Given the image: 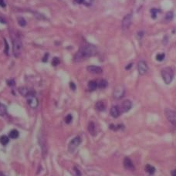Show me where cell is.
<instances>
[{
    "label": "cell",
    "instance_id": "37",
    "mask_svg": "<svg viewBox=\"0 0 176 176\" xmlns=\"http://www.w3.org/2000/svg\"><path fill=\"white\" fill-rule=\"evenodd\" d=\"M0 22L2 23H5V21L4 20V19H2V17H0Z\"/></svg>",
    "mask_w": 176,
    "mask_h": 176
},
{
    "label": "cell",
    "instance_id": "38",
    "mask_svg": "<svg viewBox=\"0 0 176 176\" xmlns=\"http://www.w3.org/2000/svg\"><path fill=\"white\" fill-rule=\"evenodd\" d=\"M0 176H5L2 172H0Z\"/></svg>",
    "mask_w": 176,
    "mask_h": 176
},
{
    "label": "cell",
    "instance_id": "26",
    "mask_svg": "<svg viewBox=\"0 0 176 176\" xmlns=\"http://www.w3.org/2000/svg\"><path fill=\"white\" fill-rule=\"evenodd\" d=\"M72 120H73V116L71 114H68L65 117V122L67 124H70V123L72 122Z\"/></svg>",
    "mask_w": 176,
    "mask_h": 176
},
{
    "label": "cell",
    "instance_id": "1",
    "mask_svg": "<svg viewBox=\"0 0 176 176\" xmlns=\"http://www.w3.org/2000/svg\"><path fill=\"white\" fill-rule=\"evenodd\" d=\"M97 53V48L92 44L84 43L80 48L79 51L77 52L74 57L75 62H80L84 59H87L94 56Z\"/></svg>",
    "mask_w": 176,
    "mask_h": 176
},
{
    "label": "cell",
    "instance_id": "31",
    "mask_svg": "<svg viewBox=\"0 0 176 176\" xmlns=\"http://www.w3.org/2000/svg\"><path fill=\"white\" fill-rule=\"evenodd\" d=\"M70 88H71V90H76V85L74 84V83H73V82L70 83Z\"/></svg>",
    "mask_w": 176,
    "mask_h": 176
},
{
    "label": "cell",
    "instance_id": "16",
    "mask_svg": "<svg viewBox=\"0 0 176 176\" xmlns=\"http://www.w3.org/2000/svg\"><path fill=\"white\" fill-rule=\"evenodd\" d=\"M98 87V84L97 83L96 81L94 80H91L88 83V88L90 90H95L97 89V87Z\"/></svg>",
    "mask_w": 176,
    "mask_h": 176
},
{
    "label": "cell",
    "instance_id": "11",
    "mask_svg": "<svg viewBox=\"0 0 176 176\" xmlns=\"http://www.w3.org/2000/svg\"><path fill=\"white\" fill-rule=\"evenodd\" d=\"M27 103L29 104L30 106L32 108H36L38 104H39V101L38 99L36 97V96H30L27 97Z\"/></svg>",
    "mask_w": 176,
    "mask_h": 176
},
{
    "label": "cell",
    "instance_id": "35",
    "mask_svg": "<svg viewBox=\"0 0 176 176\" xmlns=\"http://www.w3.org/2000/svg\"><path fill=\"white\" fill-rule=\"evenodd\" d=\"M172 176H176V169L172 172Z\"/></svg>",
    "mask_w": 176,
    "mask_h": 176
},
{
    "label": "cell",
    "instance_id": "34",
    "mask_svg": "<svg viewBox=\"0 0 176 176\" xmlns=\"http://www.w3.org/2000/svg\"><path fill=\"white\" fill-rule=\"evenodd\" d=\"M132 65H133L132 63H130V64H129L128 66H127V67H126V70H129V69H131V67H132Z\"/></svg>",
    "mask_w": 176,
    "mask_h": 176
},
{
    "label": "cell",
    "instance_id": "15",
    "mask_svg": "<svg viewBox=\"0 0 176 176\" xmlns=\"http://www.w3.org/2000/svg\"><path fill=\"white\" fill-rule=\"evenodd\" d=\"M95 107L97 110L99 111H104L106 108V106H105V104L103 101H98L97 102L96 105H95Z\"/></svg>",
    "mask_w": 176,
    "mask_h": 176
},
{
    "label": "cell",
    "instance_id": "12",
    "mask_svg": "<svg viewBox=\"0 0 176 176\" xmlns=\"http://www.w3.org/2000/svg\"><path fill=\"white\" fill-rule=\"evenodd\" d=\"M87 70L88 72L91 73H94V74H99L103 72L102 68L98 66H89L87 67Z\"/></svg>",
    "mask_w": 176,
    "mask_h": 176
},
{
    "label": "cell",
    "instance_id": "14",
    "mask_svg": "<svg viewBox=\"0 0 176 176\" xmlns=\"http://www.w3.org/2000/svg\"><path fill=\"white\" fill-rule=\"evenodd\" d=\"M88 131L90 132V134L92 136H95L97 133V127L96 124L94 122H90L88 124Z\"/></svg>",
    "mask_w": 176,
    "mask_h": 176
},
{
    "label": "cell",
    "instance_id": "4",
    "mask_svg": "<svg viewBox=\"0 0 176 176\" xmlns=\"http://www.w3.org/2000/svg\"><path fill=\"white\" fill-rule=\"evenodd\" d=\"M80 143H81V138L79 136L75 137L69 144V146H68L69 151L70 153L74 152V151L78 147V146L80 144Z\"/></svg>",
    "mask_w": 176,
    "mask_h": 176
},
{
    "label": "cell",
    "instance_id": "7",
    "mask_svg": "<svg viewBox=\"0 0 176 176\" xmlns=\"http://www.w3.org/2000/svg\"><path fill=\"white\" fill-rule=\"evenodd\" d=\"M165 116L167 119L173 125H176V111L167 109L165 110Z\"/></svg>",
    "mask_w": 176,
    "mask_h": 176
},
{
    "label": "cell",
    "instance_id": "25",
    "mask_svg": "<svg viewBox=\"0 0 176 176\" xmlns=\"http://www.w3.org/2000/svg\"><path fill=\"white\" fill-rule=\"evenodd\" d=\"M173 16H174V14L172 11L170 12H168L167 14H166V16H165V19L167 20H172L173 19Z\"/></svg>",
    "mask_w": 176,
    "mask_h": 176
},
{
    "label": "cell",
    "instance_id": "23",
    "mask_svg": "<svg viewBox=\"0 0 176 176\" xmlns=\"http://www.w3.org/2000/svg\"><path fill=\"white\" fill-rule=\"evenodd\" d=\"M165 57V53H158L156 55V60L159 62H161Z\"/></svg>",
    "mask_w": 176,
    "mask_h": 176
},
{
    "label": "cell",
    "instance_id": "6",
    "mask_svg": "<svg viewBox=\"0 0 176 176\" xmlns=\"http://www.w3.org/2000/svg\"><path fill=\"white\" fill-rule=\"evenodd\" d=\"M131 107H132V103L129 100L124 101L121 104V105H119V106H118V107L120 109V111H121V114L125 113V112H128V110H130Z\"/></svg>",
    "mask_w": 176,
    "mask_h": 176
},
{
    "label": "cell",
    "instance_id": "22",
    "mask_svg": "<svg viewBox=\"0 0 176 176\" xmlns=\"http://www.w3.org/2000/svg\"><path fill=\"white\" fill-rule=\"evenodd\" d=\"M18 23L20 26H22V27H24L26 25V21L25 20L24 18L23 17H19L18 18Z\"/></svg>",
    "mask_w": 176,
    "mask_h": 176
},
{
    "label": "cell",
    "instance_id": "28",
    "mask_svg": "<svg viewBox=\"0 0 176 176\" xmlns=\"http://www.w3.org/2000/svg\"><path fill=\"white\" fill-rule=\"evenodd\" d=\"M15 83H16V82L13 79H10V80H7V84H8V86H9V87H13L14 85H15Z\"/></svg>",
    "mask_w": 176,
    "mask_h": 176
},
{
    "label": "cell",
    "instance_id": "18",
    "mask_svg": "<svg viewBox=\"0 0 176 176\" xmlns=\"http://www.w3.org/2000/svg\"><path fill=\"white\" fill-rule=\"evenodd\" d=\"M145 171L147 173H149L150 175H153L154 172H155V168H154V167H153L151 165H147L145 166Z\"/></svg>",
    "mask_w": 176,
    "mask_h": 176
},
{
    "label": "cell",
    "instance_id": "32",
    "mask_svg": "<svg viewBox=\"0 0 176 176\" xmlns=\"http://www.w3.org/2000/svg\"><path fill=\"white\" fill-rule=\"evenodd\" d=\"M0 6L2 7V8H5V0H0Z\"/></svg>",
    "mask_w": 176,
    "mask_h": 176
},
{
    "label": "cell",
    "instance_id": "20",
    "mask_svg": "<svg viewBox=\"0 0 176 176\" xmlns=\"http://www.w3.org/2000/svg\"><path fill=\"white\" fill-rule=\"evenodd\" d=\"M107 84H108V83L106 80H104V79L101 80L99 83H98V87L101 88V89H104V88H106L107 87Z\"/></svg>",
    "mask_w": 176,
    "mask_h": 176
},
{
    "label": "cell",
    "instance_id": "19",
    "mask_svg": "<svg viewBox=\"0 0 176 176\" xmlns=\"http://www.w3.org/2000/svg\"><path fill=\"white\" fill-rule=\"evenodd\" d=\"M7 114V108L4 104L0 103V116L4 117Z\"/></svg>",
    "mask_w": 176,
    "mask_h": 176
},
{
    "label": "cell",
    "instance_id": "13",
    "mask_svg": "<svg viewBox=\"0 0 176 176\" xmlns=\"http://www.w3.org/2000/svg\"><path fill=\"white\" fill-rule=\"evenodd\" d=\"M110 115L114 117V118H117L121 114V111H120V109L118 107V106H113L111 108H110Z\"/></svg>",
    "mask_w": 176,
    "mask_h": 176
},
{
    "label": "cell",
    "instance_id": "8",
    "mask_svg": "<svg viewBox=\"0 0 176 176\" xmlns=\"http://www.w3.org/2000/svg\"><path fill=\"white\" fill-rule=\"evenodd\" d=\"M138 70L140 75H144L148 70V66L147 63L143 60L139 61L138 63Z\"/></svg>",
    "mask_w": 176,
    "mask_h": 176
},
{
    "label": "cell",
    "instance_id": "29",
    "mask_svg": "<svg viewBox=\"0 0 176 176\" xmlns=\"http://www.w3.org/2000/svg\"><path fill=\"white\" fill-rule=\"evenodd\" d=\"M93 0H82V3H83L86 5H90L92 4Z\"/></svg>",
    "mask_w": 176,
    "mask_h": 176
},
{
    "label": "cell",
    "instance_id": "33",
    "mask_svg": "<svg viewBox=\"0 0 176 176\" xmlns=\"http://www.w3.org/2000/svg\"><path fill=\"white\" fill-rule=\"evenodd\" d=\"M48 57H49V54L48 53H46L45 56H44V57L43 59V62H46L47 61V59H48Z\"/></svg>",
    "mask_w": 176,
    "mask_h": 176
},
{
    "label": "cell",
    "instance_id": "2",
    "mask_svg": "<svg viewBox=\"0 0 176 176\" xmlns=\"http://www.w3.org/2000/svg\"><path fill=\"white\" fill-rule=\"evenodd\" d=\"M161 76H162L166 84L171 83L174 78V70L170 67L162 69V70H161Z\"/></svg>",
    "mask_w": 176,
    "mask_h": 176
},
{
    "label": "cell",
    "instance_id": "5",
    "mask_svg": "<svg viewBox=\"0 0 176 176\" xmlns=\"http://www.w3.org/2000/svg\"><path fill=\"white\" fill-rule=\"evenodd\" d=\"M124 93H125V89L123 86L121 85H118L115 87L114 90V94H113V96L115 99L117 100H119L122 98L124 95Z\"/></svg>",
    "mask_w": 176,
    "mask_h": 176
},
{
    "label": "cell",
    "instance_id": "24",
    "mask_svg": "<svg viewBox=\"0 0 176 176\" xmlns=\"http://www.w3.org/2000/svg\"><path fill=\"white\" fill-rule=\"evenodd\" d=\"M158 12H159V10H158L157 9H154H154H151V17H152L153 19H155Z\"/></svg>",
    "mask_w": 176,
    "mask_h": 176
},
{
    "label": "cell",
    "instance_id": "36",
    "mask_svg": "<svg viewBox=\"0 0 176 176\" xmlns=\"http://www.w3.org/2000/svg\"><path fill=\"white\" fill-rule=\"evenodd\" d=\"M74 1H75L76 3H78V4L82 3V0H74Z\"/></svg>",
    "mask_w": 176,
    "mask_h": 176
},
{
    "label": "cell",
    "instance_id": "9",
    "mask_svg": "<svg viewBox=\"0 0 176 176\" xmlns=\"http://www.w3.org/2000/svg\"><path fill=\"white\" fill-rule=\"evenodd\" d=\"M131 22H132V16L131 14H128V15H127L124 17L123 20H122V24H121V26H122V29L123 30H127L130 27L131 24Z\"/></svg>",
    "mask_w": 176,
    "mask_h": 176
},
{
    "label": "cell",
    "instance_id": "3",
    "mask_svg": "<svg viewBox=\"0 0 176 176\" xmlns=\"http://www.w3.org/2000/svg\"><path fill=\"white\" fill-rule=\"evenodd\" d=\"M23 49V44L21 40L18 38L14 39L12 41V51L15 57H19Z\"/></svg>",
    "mask_w": 176,
    "mask_h": 176
},
{
    "label": "cell",
    "instance_id": "30",
    "mask_svg": "<svg viewBox=\"0 0 176 176\" xmlns=\"http://www.w3.org/2000/svg\"><path fill=\"white\" fill-rule=\"evenodd\" d=\"M4 41H5V53L6 54H8V51H9V46H8V43H7V42H6V40L5 39H4Z\"/></svg>",
    "mask_w": 176,
    "mask_h": 176
},
{
    "label": "cell",
    "instance_id": "21",
    "mask_svg": "<svg viewBox=\"0 0 176 176\" xmlns=\"http://www.w3.org/2000/svg\"><path fill=\"white\" fill-rule=\"evenodd\" d=\"M9 141V138L5 136V135H2L0 137V143H1L2 145H6Z\"/></svg>",
    "mask_w": 176,
    "mask_h": 176
},
{
    "label": "cell",
    "instance_id": "27",
    "mask_svg": "<svg viewBox=\"0 0 176 176\" xmlns=\"http://www.w3.org/2000/svg\"><path fill=\"white\" fill-rule=\"evenodd\" d=\"M60 63V60H59V58H57V57H54L53 59V60H52V65L53 66H57L58 64Z\"/></svg>",
    "mask_w": 176,
    "mask_h": 176
},
{
    "label": "cell",
    "instance_id": "10",
    "mask_svg": "<svg viewBox=\"0 0 176 176\" xmlns=\"http://www.w3.org/2000/svg\"><path fill=\"white\" fill-rule=\"evenodd\" d=\"M124 168L127 170H130V171H134L135 169V165H134L132 161L128 158V157H125L124 159Z\"/></svg>",
    "mask_w": 176,
    "mask_h": 176
},
{
    "label": "cell",
    "instance_id": "17",
    "mask_svg": "<svg viewBox=\"0 0 176 176\" xmlns=\"http://www.w3.org/2000/svg\"><path fill=\"white\" fill-rule=\"evenodd\" d=\"M19 133L17 130H12L9 133V136L12 139H16L17 138H19Z\"/></svg>",
    "mask_w": 176,
    "mask_h": 176
}]
</instances>
